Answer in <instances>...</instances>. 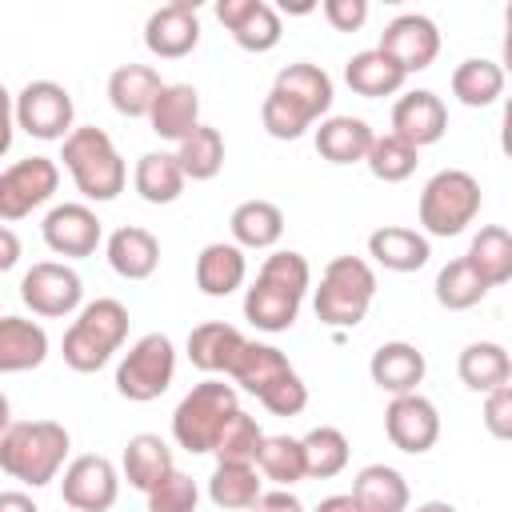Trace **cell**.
Segmentation results:
<instances>
[{
    "label": "cell",
    "mask_w": 512,
    "mask_h": 512,
    "mask_svg": "<svg viewBox=\"0 0 512 512\" xmlns=\"http://www.w3.org/2000/svg\"><path fill=\"white\" fill-rule=\"evenodd\" d=\"M252 512H304V504L292 492H260V500L252 504Z\"/></svg>",
    "instance_id": "f5cc1de1"
},
{
    "label": "cell",
    "mask_w": 512,
    "mask_h": 512,
    "mask_svg": "<svg viewBox=\"0 0 512 512\" xmlns=\"http://www.w3.org/2000/svg\"><path fill=\"white\" fill-rule=\"evenodd\" d=\"M248 340L240 336V328L224 324V320H208L200 328L188 332V360L200 368V372H228L236 352L244 348Z\"/></svg>",
    "instance_id": "603a6c76"
},
{
    "label": "cell",
    "mask_w": 512,
    "mask_h": 512,
    "mask_svg": "<svg viewBox=\"0 0 512 512\" xmlns=\"http://www.w3.org/2000/svg\"><path fill=\"white\" fill-rule=\"evenodd\" d=\"M288 372H292V364H288L284 352L272 348V344H244V348L236 352L232 368H228V376H232L244 392H252V396H260L272 380H280V376H288Z\"/></svg>",
    "instance_id": "f546056e"
},
{
    "label": "cell",
    "mask_w": 512,
    "mask_h": 512,
    "mask_svg": "<svg viewBox=\"0 0 512 512\" xmlns=\"http://www.w3.org/2000/svg\"><path fill=\"white\" fill-rule=\"evenodd\" d=\"M464 260L476 268V276H480L488 288L508 284V280H512V236H508V228H500V224L480 228Z\"/></svg>",
    "instance_id": "f1b7e54d"
},
{
    "label": "cell",
    "mask_w": 512,
    "mask_h": 512,
    "mask_svg": "<svg viewBox=\"0 0 512 512\" xmlns=\"http://www.w3.org/2000/svg\"><path fill=\"white\" fill-rule=\"evenodd\" d=\"M244 252L236 244H208L200 256H196V284L204 296H228L244 284Z\"/></svg>",
    "instance_id": "4316f807"
},
{
    "label": "cell",
    "mask_w": 512,
    "mask_h": 512,
    "mask_svg": "<svg viewBox=\"0 0 512 512\" xmlns=\"http://www.w3.org/2000/svg\"><path fill=\"white\" fill-rule=\"evenodd\" d=\"M176 160H180L184 180L188 176L192 180H212L224 168V136L216 128H208V124H200V128H192V136L180 140Z\"/></svg>",
    "instance_id": "8d00e7d4"
},
{
    "label": "cell",
    "mask_w": 512,
    "mask_h": 512,
    "mask_svg": "<svg viewBox=\"0 0 512 512\" xmlns=\"http://www.w3.org/2000/svg\"><path fill=\"white\" fill-rule=\"evenodd\" d=\"M504 92V72L496 60H464L452 72V96L468 108H488Z\"/></svg>",
    "instance_id": "836d02e7"
},
{
    "label": "cell",
    "mask_w": 512,
    "mask_h": 512,
    "mask_svg": "<svg viewBox=\"0 0 512 512\" xmlns=\"http://www.w3.org/2000/svg\"><path fill=\"white\" fill-rule=\"evenodd\" d=\"M0 116H12V96H8L4 84H0Z\"/></svg>",
    "instance_id": "be15d7a7"
},
{
    "label": "cell",
    "mask_w": 512,
    "mask_h": 512,
    "mask_svg": "<svg viewBox=\"0 0 512 512\" xmlns=\"http://www.w3.org/2000/svg\"><path fill=\"white\" fill-rule=\"evenodd\" d=\"M364 164L372 168V176H376V180L396 184V180H408V176L416 172L420 156H416V148H412V144H404L400 136H392V132H388V136H376V140H372V148H368Z\"/></svg>",
    "instance_id": "60d3db41"
},
{
    "label": "cell",
    "mask_w": 512,
    "mask_h": 512,
    "mask_svg": "<svg viewBox=\"0 0 512 512\" xmlns=\"http://www.w3.org/2000/svg\"><path fill=\"white\" fill-rule=\"evenodd\" d=\"M108 264L124 280H148L160 264V240L148 228H116L108 236Z\"/></svg>",
    "instance_id": "d6986e66"
},
{
    "label": "cell",
    "mask_w": 512,
    "mask_h": 512,
    "mask_svg": "<svg viewBox=\"0 0 512 512\" xmlns=\"http://www.w3.org/2000/svg\"><path fill=\"white\" fill-rule=\"evenodd\" d=\"M72 116H76L72 96L56 80H32L16 96V120L36 140H64V132L72 128Z\"/></svg>",
    "instance_id": "ba28073f"
},
{
    "label": "cell",
    "mask_w": 512,
    "mask_h": 512,
    "mask_svg": "<svg viewBox=\"0 0 512 512\" xmlns=\"http://www.w3.org/2000/svg\"><path fill=\"white\" fill-rule=\"evenodd\" d=\"M376 296V272L360 256H336L316 288V316L328 328H356Z\"/></svg>",
    "instance_id": "3957f363"
},
{
    "label": "cell",
    "mask_w": 512,
    "mask_h": 512,
    "mask_svg": "<svg viewBox=\"0 0 512 512\" xmlns=\"http://www.w3.org/2000/svg\"><path fill=\"white\" fill-rule=\"evenodd\" d=\"M256 468L268 480H276V484L304 480V448H300V440H292V436H264L260 456H256Z\"/></svg>",
    "instance_id": "b9f144b4"
},
{
    "label": "cell",
    "mask_w": 512,
    "mask_h": 512,
    "mask_svg": "<svg viewBox=\"0 0 512 512\" xmlns=\"http://www.w3.org/2000/svg\"><path fill=\"white\" fill-rule=\"evenodd\" d=\"M284 12H292V16H304V12H312V4H308V0H292V4L284 0Z\"/></svg>",
    "instance_id": "94428289"
},
{
    "label": "cell",
    "mask_w": 512,
    "mask_h": 512,
    "mask_svg": "<svg viewBox=\"0 0 512 512\" xmlns=\"http://www.w3.org/2000/svg\"><path fill=\"white\" fill-rule=\"evenodd\" d=\"M12 148V116H0V156Z\"/></svg>",
    "instance_id": "680465c9"
},
{
    "label": "cell",
    "mask_w": 512,
    "mask_h": 512,
    "mask_svg": "<svg viewBox=\"0 0 512 512\" xmlns=\"http://www.w3.org/2000/svg\"><path fill=\"white\" fill-rule=\"evenodd\" d=\"M316 512H364V508H360V504L352 500V492H348V496H324Z\"/></svg>",
    "instance_id": "6f0895ef"
},
{
    "label": "cell",
    "mask_w": 512,
    "mask_h": 512,
    "mask_svg": "<svg viewBox=\"0 0 512 512\" xmlns=\"http://www.w3.org/2000/svg\"><path fill=\"white\" fill-rule=\"evenodd\" d=\"M48 356V336L40 324L20 316H0V372L40 368Z\"/></svg>",
    "instance_id": "44dd1931"
},
{
    "label": "cell",
    "mask_w": 512,
    "mask_h": 512,
    "mask_svg": "<svg viewBox=\"0 0 512 512\" xmlns=\"http://www.w3.org/2000/svg\"><path fill=\"white\" fill-rule=\"evenodd\" d=\"M260 444H264V432L260 424L248 416V412H232V420L220 428L212 452H216V464H256L260 456Z\"/></svg>",
    "instance_id": "f35d334b"
},
{
    "label": "cell",
    "mask_w": 512,
    "mask_h": 512,
    "mask_svg": "<svg viewBox=\"0 0 512 512\" xmlns=\"http://www.w3.org/2000/svg\"><path fill=\"white\" fill-rule=\"evenodd\" d=\"M20 296H24V304H28L36 316H68V312L80 304L84 288H80V276H76L72 268L44 260V264H32V268L24 272Z\"/></svg>",
    "instance_id": "7c38bea8"
},
{
    "label": "cell",
    "mask_w": 512,
    "mask_h": 512,
    "mask_svg": "<svg viewBox=\"0 0 512 512\" xmlns=\"http://www.w3.org/2000/svg\"><path fill=\"white\" fill-rule=\"evenodd\" d=\"M172 372H176L172 340L160 336V332H148V336H140V340L128 348V356L120 360V368H116V392H120L124 400L148 404V400H156V396L168 392Z\"/></svg>",
    "instance_id": "8992f818"
},
{
    "label": "cell",
    "mask_w": 512,
    "mask_h": 512,
    "mask_svg": "<svg viewBox=\"0 0 512 512\" xmlns=\"http://www.w3.org/2000/svg\"><path fill=\"white\" fill-rule=\"evenodd\" d=\"M168 472H172V452H168V444L160 436L140 432V436L128 440V448H124V476H128L132 488L152 492Z\"/></svg>",
    "instance_id": "83f0119b"
},
{
    "label": "cell",
    "mask_w": 512,
    "mask_h": 512,
    "mask_svg": "<svg viewBox=\"0 0 512 512\" xmlns=\"http://www.w3.org/2000/svg\"><path fill=\"white\" fill-rule=\"evenodd\" d=\"M64 168L88 200H116L124 192V160L104 128H72L64 136Z\"/></svg>",
    "instance_id": "7a4b0ae2"
},
{
    "label": "cell",
    "mask_w": 512,
    "mask_h": 512,
    "mask_svg": "<svg viewBox=\"0 0 512 512\" xmlns=\"http://www.w3.org/2000/svg\"><path fill=\"white\" fill-rule=\"evenodd\" d=\"M380 52H384L404 76H408V72H424V68L436 60V52H440V32H436V24H432L428 16L408 12V16H396V20L384 28Z\"/></svg>",
    "instance_id": "8fae6325"
},
{
    "label": "cell",
    "mask_w": 512,
    "mask_h": 512,
    "mask_svg": "<svg viewBox=\"0 0 512 512\" xmlns=\"http://www.w3.org/2000/svg\"><path fill=\"white\" fill-rule=\"evenodd\" d=\"M44 244L56 256H92L100 244V220L84 204H60L44 220Z\"/></svg>",
    "instance_id": "9a60e30c"
},
{
    "label": "cell",
    "mask_w": 512,
    "mask_h": 512,
    "mask_svg": "<svg viewBox=\"0 0 512 512\" xmlns=\"http://www.w3.org/2000/svg\"><path fill=\"white\" fill-rule=\"evenodd\" d=\"M484 428L496 440H512V384H500L484 400Z\"/></svg>",
    "instance_id": "f907efd6"
},
{
    "label": "cell",
    "mask_w": 512,
    "mask_h": 512,
    "mask_svg": "<svg viewBox=\"0 0 512 512\" xmlns=\"http://www.w3.org/2000/svg\"><path fill=\"white\" fill-rule=\"evenodd\" d=\"M236 412V388L224 380H204L196 384L172 412V436L188 452H212L220 428Z\"/></svg>",
    "instance_id": "277c9868"
},
{
    "label": "cell",
    "mask_w": 512,
    "mask_h": 512,
    "mask_svg": "<svg viewBox=\"0 0 512 512\" xmlns=\"http://www.w3.org/2000/svg\"><path fill=\"white\" fill-rule=\"evenodd\" d=\"M136 192H140L148 204H172V200L184 192L180 160L168 156V152H148V156H140V164H136Z\"/></svg>",
    "instance_id": "e575fe53"
},
{
    "label": "cell",
    "mask_w": 512,
    "mask_h": 512,
    "mask_svg": "<svg viewBox=\"0 0 512 512\" xmlns=\"http://www.w3.org/2000/svg\"><path fill=\"white\" fill-rule=\"evenodd\" d=\"M232 36H236V44L244 52H268V48H276L280 44V12L272 4H264V0H256L248 8V16L232 28Z\"/></svg>",
    "instance_id": "ee69618b"
},
{
    "label": "cell",
    "mask_w": 512,
    "mask_h": 512,
    "mask_svg": "<svg viewBox=\"0 0 512 512\" xmlns=\"http://www.w3.org/2000/svg\"><path fill=\"white\" fill-rule=\"evenodd\" d=\"M232 236L244 248H272L284 236V212L272 200H244L232 212Z\"/></svg>",
    "instance_id": "d6a6232c"
},
{
    "label": "cell",
    "mask_w": 512,
    "mask_h": 512,
    "mask_svg": "<svg viewBox=\"0 0 512 512\" xmlns=\"http://www.w3.org/2000/svg\"><path fill=\"white\" fill-rule=\"evenodd\" d=\"M300 448H304V476H312V480L340 476L348 464V440L340 428H312L300 440Z\"/></svg>",
    "instance_id": "74e56055"
},
{
    "label": "cell",
    "mask_w": 512,
    "mask_h": 512,
    "mask_svg": "<svg viewBox=\"0 0 512 512\" xmlns=\"http://www.w3.org/2000/svg\"><path fill=\"white\" fill-rule=\"evenodd\" d=\"M484 296H488V284L476 276V268H472L468 260H452V264L440 268V276H436V300H440L448 312L476 308Z\"/></svg>",
    "instance_id": "ab89813d"
},
{
    "label": "cell",
    "mask_w": 512,
    "mask_h": 512,
    "mask_svg": "<svg viewBox=\"0 0 512 512\" xmlns=\"http://www.w3.org/2000/svg\"><path fill=\"white\" fill-rule=\"evenodd\" d=\"M324 20L336 32H356L368 20V0H324Z\"/></svg>",
    "instance_id": "816d5d0a"
},
{
    "label": "cell",
    "mask_w": 512,
    "mask_h": 512,
    "mask_svg": "<svg viewBox=\"0 0 512 512\" xmlns=\"http://www.w3.org/2000/svg\"><path fill=\"white\" fill-rule=\"evenodd\" d=\"M352 500L364 512H408V484L396 468L368 464V468H360V476L352 484Z\"/></svg>",
    "instance_id": "d4e9b609"
},
{
    "label": "cell",
    "mask_w": 512,
    "mask_h": 512,
    "mask_svg": "<svg viewBox=\"0 0 512 512\" xmlns=\"http://www.w3.org/2000/svg\"><path fill=\"white\" fill-rule=\"evenodd\" d=\"M208 496L216 508H228V512L252 508L260 500V476L252 464H216L208 480Z\"/></svg>",
    "instance_id": "d590c367"
},
{
    "label": "cell",
    "mask_w": 512,
    "mask_h": 512,
    "mask_svg": "<svg viewBox=\"0 0 512 512\" xmlns=\"http://www.w3.org/2000/svg\"><path fill=\"white\" fill-rule=\"evenodd\" d=\"M368 256L392 272H420L432 256L428 240L416 232V228H400V224H388V228H376L368 236Z\"/></svg>",
    "instance_id": "ac0fdd59"
},
{
    "label": "cell",
    "mask_w": 512,
    "mask_h": 512,
    "mask_svg": "<svg viewBox=\"0 0 512 512\" xmlns=\"http://www.w3.org/2000/svg\"><path fill=\"white\" fill-rule=\"evenodd\" d=\"M416 512H456L452 504H444V500H428V504H420Z\"/></svg>",
    "instance_id": "6125c7cd"
},
{
    "label": "cell",
    "mask_w": 512,
    "mask_h": 512,
    "mask_svg": "<svg viewBox=\"0 0 512 512\" xmlns=\"http://www.w3.org/2000/svg\"><path fill=\"white\" fill-rule=\"evenodd\" d=\"M260 120H264V132L276 136V140H300L304 128L312 124V116H308L296 100H288L284 92H276V88L264 96V104H260Z\"/></svg>",
    "instance_id": "f6af8a7d"
},
{
    "label": "cell",
    "mask_w": 512,
    "mask_h": 512,
    "mask_svg": "<svg viewBox=\"0 0 512 512\" xmlns=\"http://www.w3.org/2000/svg\"><path fill=\"white\" fill-rule=\"evenodd\" d=\"M108 356H112V348H104L96 336H88L80 324H72L68 332H64V364L72 368V372H96V368H104L108 364Z\"/></svg>",
    "instance_id": "c3c4849f"
},
{
    "label": "cell",
    "mask_w": 512,
    "mask_h": 512,
    "mask_svg": "<svg viewBox=\"0 0 512 512\" xmlns=\"http://www.w3.org/2000/svg\"><path fill=\"white\" fill-rule=\"evenodd\" d=\"M260 280H268V284H276V288H284L292 296H304V288L312 280V268H308V260L300 252H272L264 260V268H260Z\"/></svg>",
    "instance_id": "7dc6e473"
},
{
    "label": "cell",
    "mask_w": 512,
    "mask_h": 512,
    "mask_svg": "<svg viewBox=\"0 0 512 512\" xmlns=\"http://www.w3.org/2000/svg\"><path fill=\"white\" fill-rule=\"evenodd\" d=\"M344 80H348V88H352L356 96L376 100V96L396 92V88L404 84V72H400V68H396L380 48H368V52H356V56L348 60Z\"/></svg>",
    "instance_id": "1f68e13d"
},
{
    "label": "cell",
    "mask_w": 512,
    "mask_h": 512,
    "mask_svg": "<svg viewBox=\"0 0 512 512\" xmlns=\"http://www.w3.org/2000/svg\"><path fill=\"white\" fill-rule=\"evenodd\" d=\"M148 120H152V132L164 140L192 136V128H200V92L192 84H164Z\"/></svg>",
    "instance_id": "e0dca14e"
},
{
    "label": "cell",
    "mask_w": 512,
    "mask_h": 512,
    "mask_svg": "<svg viewBox=\"0 0 512 512\" xmlns=\"http://www.w3.org/2000/svg\"><path fill=\"white\" fill-rule=\"evenodd\" d=\"M252 4H256V0H220V4H216V16H220V24L232 32V28L248 16V8H252Z\"/></svg>",
    "instance_id": "db71d44e"
},
{
    "label": "cell",
    "mask_w": 512,
    "mask_h": 512,
    "mask_svg": "<svg viewBox=\"0 0 512 512\" xmlns=\"http://www.w3.org/2000/svg\"><path fill=\"white\" fill-rule=\"evenodd\" d=\"M60 184V168L48 156L16 160L0 172V220H24L32 208H40Z\"/></svg>",
    "instance_id": "52a82bcc"
},
{
    "label": "cell",
    "mask_w": 512,
    "mask_h": 512,
    "mask_svg": "<svg viewBox=\"0 0 512 512\" xmlns=\"http://www.w3.org/2000/svg\"><path fill=\"white\" fill-rule=\"evenodd\" d=\"M456 372H460V380H464L472 392H492V388H500V384L512 380V360H508V352H504L500 344L480 340V344H468V348L460 352Z\"/></svg>",
    "instance_id": "4dcf8cb0"
},
{
    "label": "cell",
    "mask_w": 512,
    "mask_h": 512,
    "mask_svg": "<svg viewBox=\"0 0 512 512\" xmlns=\"http://www.w3.org/2000/svg\"><path fill=\"white\" fill-rule=\"evenodd\" d=\"M244 316L260 332H288L296 324V316H300V296H292V292H284V288H276V284L256 276V284L244 296Z\"/></svg>",
    "instance_id": "cb8c5ba5"
},
{
    "label": "cell",
    "mask_w": 512,
    "mask_h": 512,
    "mask_svg": "<svg viewBox=\"0 0 512 512\" xmlns=\"http://www.w3.org/2000/svg\"><path fill=\"white\" fill-rule=\"evenodd\" d=\"M444 128H448V108H444V100H440L436 92H428V88H416V92L400 96L396 108H392V136H400V140L412 144L416 152H420L424 144H436V140L444 136Z\"/></svg>",
    "instance_id": "5bb4252c"
},
{
    "label": "cell",
    "mask_w": 512,
    "mask_h": 512,
    "mask_svg": "<svg viewBox=\"0 0 512 512\" xmlns=\"http://www.w3.org/2000/svg\"><path fill=\"white\" fill-rule=\"evenodd\" d=\"M8 424H12V408H8V396L0 392V436L8 432Z\"/></svg>",
    "instance_id": "91938a15"
},
{
    "label": "cell",
    "mask_w": 512,
    "mask_h": 512,
    "mask_svg": "<svg viewBox=\"0 0 512 512\" xmlns=\"http://www.w3.org/2000/svg\"><path fill=\"white\" fill-rule=\"evenodd\" d=\"M0 512H40L24 492H0Z\"/></svg>",
    "instance_id": "9f6ffc18"
},
{
    "label": "cell",
    "mask_w": 512,
    "mask_h": 512,
    "mask_svg": "<svg viewBox=\"0 0 512 512\" xmlns=\"http://www.w3.org/2000/svg\"><path fill=\"white\" fill-rule=\"evenodd\" d=\"M272 88H276V92H284L288 100H296L312 120H316V116H324V112L332 108V80H328V72H324V68H316V64H308V60L280 68V76H276V84H272Z\"/></svg>",
    "instance_id": "484cf974"
},
{
    "label": "cell",
    "mask_w": 512,
    "mask_h": 512,
    "mask_svg": "<svg viewBox=\"0 0 512 512\" xmlns=\"http://www.w3.org/2000/svg\"><path fill=\"white\" fill-rule=\"evenodd\" d=\"M368 372H372V384H376V388H384V392H392V396H408V392H416V384L424 380L428 364H424V352H420L416 344H408V340H388V344H380V348L372 352Z\"/></svg>",
    "instance_id": "2e32d148"
},
{
    "label": "cell",
    "mask_w": 512,
    "mask_h": 512,
    "mask_svg": "<svg viewBox=\"0 0 512 512\" xmlns=\"http://www.w3.org/2000/svg\"><path fill=\"white\" fill-rule=\"evenodd\" d=\"M16 260H20V240H16V232H12V228H4V224H0V272H8Z\"/></svg>",
    "instance_id": "11a10c76"
},
{
    "label": "cell",
    "mask_w": 512,
    "mask_h": 512,
    "mask_svg": "<svg viewBox=\"0 0 512 512\" xmlns=\"http://www.w3.org/2000/svg\"><path fill=\"white\" fill-rule=\"evenodd\" d=\"M376 132L360 120V116H332L316 128V152L328 164H356L368 156Z\"/></svg>",
    "instance_id": "7402d4cb"
},
{
    "label": "cell",
    "mask_w": 512,
    "mask_h": 512,
    "mask_svg": "<svg viewBox=\"0 0 512 512\" xmlns=\"http://www.w3.org/2000/svg\"><path fill=\"white\" fill-rule=\"evenodd\" d=\"M160 72L148 64H120L108 76V100L120 116H148L160 96Z\"/></svg>",
    "instance_id": "ffe728a7"
},
{
    "label": "cell",
    "mask_w": 512,
    "mask_h": 512,
    "mask_svg": "<svg viewBox=\"0 0 512 512\" xmlns=\"http://www.w3.org/2000/svg\"><path fill=\"white\" fill-rule=\"evenodd\" d=\"M144 44L152 56L160 60H180L188 56L196 44H200V16H196V4L192 0H176V4H164L148 16L144 24Z\"/></svg>",
    "instance_id": "4fadbf2b"
},
{
    "label": "cell",
    "mask_w": 512,
    "mask_h": 512,
    "mask_svg": "<svg viewBox=\"0 0 512 512\" xmlns=\"http://www.w3.org/2000/svg\"><path fill=\"white\" fill-rule=\"evenodd\" d=\"M68 456V428L56 420H20L0 436V468L32 488L56 480Z\"/></svg>",
    "instance_id": "6da1fadb"
},
{
    "label": "cell",
    "mask_w": 512,
    "mask_h": 512,
    "mask_svg": "<svg viewBox=\"0 0 512 512\" xmlns=\"http://www.w3.org/2000/svg\"><path fill=\"white\" fill-rule=\"evenodd\" d=\"M384 432L392 440V448L420 456L440 440V412L432 400L408 392V396H392L388 412H384Z\"/></svg>",
    "instance_id": "9c48e42d"
},
{
    "label": "cell",
    "mask_w": 512,
    "mask_h": 512,
    "mask_svg": "<svg viewBox=\"0 0 512 512\" xmlns=\"http://www.w3.org/2000/svg\"><path fill=\"white\" fill-rule=\"evenodd\" d=\"M88 336H96L104 348H120L124 344V336H128V308L120 304V300H112V296H104V300H92L84 312H80V320H76Z\"/></svg>",
    "instance_id": "7bdbcfd3"
},
{
    "label": "cell",
    "mask_w": 512,
    "mask_h": 512,
    "mask_svg": "<svg viewBox=\"0 0 512 512\" xmlns=\"http://www.w3.org/2000/svg\"><path fill=\"white\" fill-rule=\"evenodd\" d=\"M256 400H260L272 416H296V412H304V404H308V384H304L296 372H288V376L272 380Z\"/></svg>",
    "instance_id": "681fc988"
},
{
    "label": "cell",
    "mask_w": 512,
    "mask_h": 512,
    "mask_svg": "<svg viewBox=\"0 0 512 512\" xmlns=\"http://www.w3.org/2000/svg\"><path fill=\"white\" fill-rule=\"evenodd\" d=\"M196 480L184 476V472H168L152 492H148V512H196Z\"/></svg>",
    "instance_id": "bcb514c9"
},
{
    "label": "cell",
    "mask_w": 512,
    "mask_h": 512,
    "mask_svg": "<svg viewBox=\"0 0 512 512\" xmlns=\"http://www.w3.org/2000/svg\"><path fill=\"white\" fill-rule=\"evenodd\" d=\"M120 476L104 456H76L60 480V496L76 512H108L116 504Z\"/></svg>",
    "instance_id": "30bf717a"
},
{
    "label": "cell",
    "mask_w": 512,
    "mask_h": 512,
    "mask_svg": "<svg viewBox=\"0 0 512 512\" xmlns=\"http://www.w3.org/2000/svg\"><path fill=\"white\" fill-rule=\"evenodd\" d=\"M480 184L472 172L444 168L420 192V224L432 236H460L480 212Z\"/></svg>",
    "instance_id": "5b68a950"
}]
</instances>
